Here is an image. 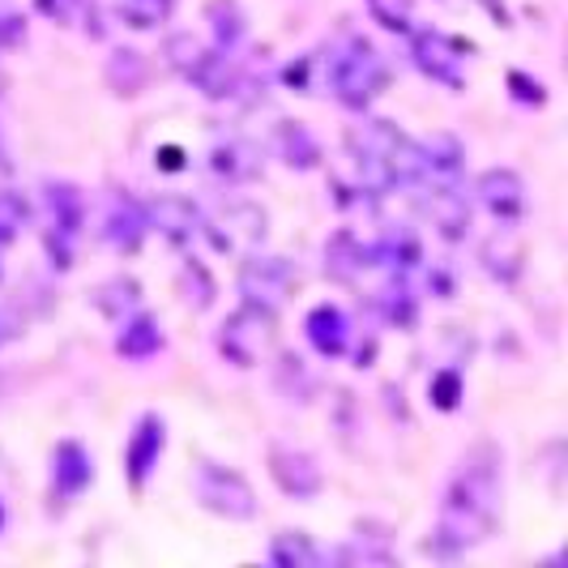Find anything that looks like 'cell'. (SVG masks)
Segmentation results:
<instances>
[{"instance_id": "16", "label": "cell", "mask_w": 568, "mask_h": 568, "mask_svg": "<svg viewBox=\"0 0 568 568\" xmlns=\"http://www.w3.org/2000/svg\"><path fill=\"white\" fill-rule=\"evenodd\" d=\"M210 171L219 180H227V184H248V180L261 175V150L253 142H244V138H227V142H219L210 150Z\"/></svg>"}, {"instance_id": "21", "label": "cell", "mask_w": 568, "mask_h": 568, "mask_svg": "<svg viewBox=\"0 0 568 568\" xmlns=\"http://www.w3.org/2000/svg\"><path fill=\"white\" fill-rule=\"evenodd\" d=\"M270 560H274L278 568H316L325 556H321V547H316L308 535L286 530V535H278L274 547H270Z\"/></svg>"}, {"instance_id": "13", "label": "cell", "mask_w": 568, "mask_h": 568, "mask_svg": "<svg viewBox=\"0 0 568 568\" xmlns=\"http://www.w3.org/2000/svg\"><path fill=\"white\" fill-rule=\"evenodd\" d=\"M150 231V219H145V205L133 197H115L108 205V219H103V235L115 253H138Z\"/></svg>"}, {"instance_id": "20", "label": "cell", "mask_w": 568, "mask_h": 568, "mask_svg": "<svg viewBox=\"0 0 568 568\" xmlns=\"http://www.w3.org/2000/svg\"><path fill=\"white\" fill-rule=\"evenodd\" d=\"M159 346H163V329H159L154 316H133V321L124 325V334L115 338V351H120L124 359H150Z\"/></svg>"}, {"instance_id": "19", "label": "cell", "mask_w": 568, "mask_h": 568, "mask_svg": "<svg viewBox=\"0 0 568 568\" xmlns=\"http://www.w3.org/2000/svg\"><path fill=\"white\" fill-rule=\"evenodd\" d=\"M57 491L60 496H78L85 484H90V457L78 440H64L57 449Z\"/></svg>"}, {"instance_id": "11", "label": "cell", "mask_w": 568, "mask_h": 568, "mask_svg": "<svg viewBox=\"0 0 568 568\" xmlns=\"http://www.w3.org/2000/svg\"><path fill=\"white\" fill-rule=\"evenodd\" d=\"M270 475H274V484L283 487L286 496H295V500H313L316 491L325 487V475H321L316 457L304 454V449H274V454H270Z\"/></svg>"}, {"instance_id": "6", "label": "cell", "mask_w": 568, "mask_h": 568, "mask_svg": "<svg viewBox=\"0 0 568 568\" xmlns=\"http://www.w3.org/2000/svg\"><path fill=\"white\" fill-rule=\"evenodd\" d=\"M219 351L227 355L235 368H256L274 351V313L253 308V304L231 313L223 334H219Z\"/></svg>"}, {"instance_id": "34", "label": "cell", "mask_w": 568, "mask_h": 568, "mask_svg": "<svg viewBox=\"0 0 568 568\" xmlns=\"http://www.w3.org/2000/svg\"><path fill=\"white\" fill-rule=\"evenodd\" d=\"M4 338H9V329H4V325H0V342H4Z\"/></svg>"}, {"instance_id": "23", "label": "cell", "mask_w": 568, "mask_h": 568, "mask_svg": "<svg viewBox=\"0 0 568 568\" xmlns=\"http://www.w3.org/2000/svg\"><path fill=\"white\" fill-rule=\"evenodd\" d=\"M108 82H112L115 94H138V90L145 85L142 52H133V48H120V52H112V60H108Z\"/></svg>"}, {"instance_id": "28", "label": "cell", "mask_w": 568, "mask_h": 568, "mask_svg": "<svg viewBox=\"0 0 568 568\" xmlns=\"http://www.w3.org/2000/svg\"><path fill=\"white\" fill-rule=\"evenodd\" d=\"M175 0H120V18L133 30H154L171 18Z\"/></svg>"}, {"instance_id": "29", "label": "cell", "mask_w": 568, "mask_h": 568, "mask_svg": "<svg viewBox=\"0 0 568 568\" xmlns=\"http://www.w3.org/2000/svg\"><path fill=\"white\" fill-rule=\"evenodd\" d=\"M99 308L108 316H124L138 308V283L133 278H115V283H108L103 291H99Z\"/></svg>"}, {"instance_id": "18", "label": "cell", "mask_w": 568, "mask_h": 568, "mask_svg": "<svg viewBox=\"0 0 568 568\" xmlns=\"http://www.w3.org/2000/svg\"><path fill=\"white\" fill-rule=\"evenodd\" d=\"M372 265V253L351 235V231H338L329 244H325V270L334 274V278H342V283H351L355 274H364Z\"/></svg>"}, {"instance_id": "14", "label": "cell", "mask_w": 568, "mask_h": 568, "mask_svg": "<svg viewBox=\"0 0 568 568\" xmlns=\"http://www.w3.org/2000/svg\"><path fill=\"white\" fill-rule=\"evenodd\" d=\"M145 219H150V227L159 231L163 240H171V244H189L201 231L197 205L184 197H159L154 205H145Z\"/></svg>"}, {"instance_id": "33", "label": "cell", "mask_w": 568, "mask_h": 568, "mask_svg": "<svg viewBox=\"0 0 568 568\" xmlns=\"http://www.w3.org/2000/svg\"><path fill=\"white\" fill-rule=\"evenodd\" d=\"M454 394H457V376H440V398H436V402H440V406L449 410V406L457 402Z\"/></svg>"}, {"instance_id": "4", "label": "cell", "mask_w": 568, "mask_h": 568, "mask_svg": "<svg viewBox=\"0 0 568 568\" xmlns=\"http://www.w3.org/2000/svg\"><path fill=\"white\" fill-rule=\"evenodd\" d=\"M462 159H466V150L454 133H432L424 142H410L406 180H415L427 197L457 193L462 189Z\"/></svg>"}, {"instance_id": "31", "label": "cell", "mask_w": 568, "mask_h": 568, "mask_svg": "<svg viewBox=\"0 0 568 568\" xmlns=\"http://www.w3.org/2000/svg\"><path fill=\"white\" fill-rule=\"evenodd\" d=\"M27 34V22L18 13H0V48H13Z\"/></svg>"}, {"instance_id": "32", "label": "cell", "mask_w": 568, "mask_h": 568, "mask_svg": "<svg viewBox=\"0 0 568 568\" xmlns=\"http://www.w3.org/2000/svg\"><path fill=\"white\" fill-rule=\"evenodd\" d=\"M78 4H82V0H39V9H43V13H52L57 22H69V18L78 13Z\"/></svg>"}, {"instance_id": "26", "label": "cell", "mask_w": 568, "mask_h": 568, "mask_svg": "<svg viewBox=\"0 0 568 568\" xmlns=\"http://www.w3.org/2000/svg\"><path fill=\"white\" fill-rule=\"evenodd\" d=\"M381 313L389 325H410L415 321V295H410V286H406V274H389V286L381 291Z\"/></svg>"}, {"instance_id": "2", "label": "cell", "mask_w": 568, "mask_h": 568, "mask_svg": "<svg viewBox=\"0 0 568 568\" xmlns=\"http://www.w3.org/2000/svg\"><path fill=\"white\" fill-rule=\"evenodd\" d=\"M346 150H351V163H355V184L381 197L389 193L398 180H406V159H410V142L402 138L389 120H368V124H355L346 133Z\"/></svg>"}, {"instance_id": "15", "label": "cell", "mask_w": 568, "mask_h": 568, "mask_svg": "<svg viewBox=\"0 0 568 568\" xmlns=\"http://www.w3.org/2000/svg\"><path fill=\"white\" fill-rule=\"evenodd\" d=\"M304 329H308V342L316 346V355H325V359H338L351 346V321H346L338 304H316Z\"/></svg>"}, {"instance_id": "17", "label": "cell", "mask_w": 568, "mask_h": 568, "mask_svg": "<svg viewBox=\"0 0 568 568\" xmlns=\"http://www.w3.org/2000/svg\"><path fill=\"white\" fill-rule=\"evenodd\" d=\"M163 445H168V436H163V419L159 415H145L138 432H133V440H129V479L142 487L145 475L159 466V454H163Z\"/></svg>"}, {"instance_id": "1", "label": "cell", "mask_w": 568, "mask_h": 568, "mask_svg": "<svg viewBox=\"0 0 568 568\" xmlns=\"http://www.w3.org/2000/svg\"><path fill=\"white\" fill-rule=\"evenodd\" d=\"M500 521V454L491 445H475L462 457L454 484L440 500L436 542L445 551H470Z\"/></svg>"}, {"instance_id": "27", "label": "cell", "mask_w": 568, "mask_h": 568, "mask_svg": "<svg viewBox=\"0 0 568 568\" xmlns=\"http://www.w3.org/2000/svg\"><path fill=\"white\" fill-rule=\"evenodd\" d=\"M27 219H30V201L22 193H13V189H0V248L22 235Z\"/></svg>"}, {"instance_id": "30", "label": "cell", "mask_w": 568, "mask_h": 568, "mask_svg": "<svg viewBox=\"0 0 568 568\" xmlns=\"http://www.w3.org/2000/svg\"><path fill=\"white\" fill-rule=\"evenodd\" d=\"M484 265L491 278H505V283H513L517 278V270H521V248L517 244H509V248H500V240H491L484 248Z\"/></svg>"}, {"instance_id": "12", "label": "cell", "mask_w": 568, "mask_h": 568, "mask_svg": "<svg viewBox=\"0 0 568 568\" xmlns=\"http://www.w3.org/2000/svg\"><path fill=\"white\" fill-rule=\"evenodd\" d=\"M475 193L484 201V210L491 219H500V223H513V219H521V210H526V184H521V175L509 168H491L479 175V184H475Z\"/></svg>"}, {"instance_id": "7", "label": "cell", "mask_w": 568, "mask_h": 568, "mask_svg": "<svg viewBox=\"0 0 568 568\" xmlns=\"http://www.w3.org/2000/svg\"><path fill=\"white\" fill-rule=\"evenodd\" d=\"M205 231H210V240H214L219 253L253 256L261 248V240H265V210L253 205V201H231L227 210H219L205 223Z\"/></svg>"}, {"instance_id": "10", "label": "cell", "mask_w": 568, "mask_h": 568, "mask_svg": "<svg viewBox=\"0 0 568 568\" xmlns=\"http://www.w3.org/2000/svg\"><path fill=\"white\" fill-rule=\"evenodd\" d=\"M82 235V197L73 184H52L48 189V253L52 265H69L73 261V244Z\"/></svg>"}, {"instance_id": "9", "label": "cell", "mask_w": 568, "mask_h": 568, "mask_svg": "<svg viewBox=\"0 0 568 568\" xmlns=\"http://www.w3.org/2000/svg\"><path fill=\"white\" fill-rule=\"evenodd\" d=\"M410 57L424 69L432 82L462 90L466 85V43L454 34H440V30H419L415 43H410Z\"/></svg>"}, {"instance_id": "8", "label": "cell", "mask_w": 568, "mask_h": 568, "mask_svg": "<svg viewBox=\"0 0 568 568\" xmlns=\"http://www.w3.org/2000/svg\"><path fill=\"white\" fill-rule=\"evenodd\" d=\"M291 286H295V274H291V265H286L283 256L253 253L244 261V270H240V295H244V304L265 308V313H278L283 308Z\"/></svg>"}, {"instance_id": "22", "label": "cell", "mask_w": 568, "mask_h": 568, "mask_svg": "<svg viewBox=\"0 0 568 568\" xmlns=\"http://www.w3.org/2000/svg\"><path fill=\"white\" fill-rule=\"evenodd\" d=\"M205 18H210V30H214L219 52H235L240 39H244V13H240V4H235V0H210Z\"/></svg>"}, {"instance_id": "5", "label": "cell", "mask_w": 568, "mask_h": 568, "mask_svg": "<svg viewBox=\"0 0 568 568\" xmlns=\"http://www.w3.org/2000/svg\"><path fill=\"white\" fill-rule=\"evenodd\" d=\"M197 500L210 513L227 517V521H248L256 517V491L253 484L219 462H201L197 466Z\"/></svg>"}, {"instance_id": "24", "label": "cell", "mask_w": 568, "mask_h": 568, "mask_svg": "<svg viewBox=\"0 0 568 568\" xmlns=\"http://www.w3.org/2000/svg\"><path fill=\"white\" fill-rule=\"evenodd\" d=\"M278 150H283L291 168H316V159H321V145L313 142V133L304 124H283L278 129Z\"/></svg>"}, {"instance_id": "3", "label": "cell", "mask_w": 568, "mask_h": 568, "mask_svg": "<svg viewBox=\"0 0 568 568\" xmlns=\"http://www.w3.org/2000/svg\"><path fill=\"white\" fill-rule=\"evenodd\" d=\"M385 82H389V69H385V60L368 39L351 34V39H342V48L329 52V90H334L342 108L364 112L385 90Z\"/></svg>"}, {"instance_id": "25", "label": "cell", "mask_w": 568, "mask_h": 568, "mask_svg": "<svg viewBox=\"0 0 568 568\" xmlns=\"http://www.w3.org/2000/svg\"><path fill=\"white\" fill-rule=\"evenodd\" d=\"M210 52L214 48H201L193 34H175V39H168V60L175 73H184L189 82H197V73L205 69V60H210Z\"/></svg>"}]
</instances>
